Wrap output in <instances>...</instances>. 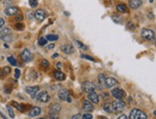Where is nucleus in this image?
<instances>
[{
    "mask_svg": "<svg viewBox=\"0 0 156 119\" xmlns=\"http://www.w3.org/2000/svg\"><path fill=\"white\" fill-rule=\"evenodd\" d=\"M81 88L83 89V91H85V92H91V91H94L95 89H101V87H98V86H96V85H94V83H92V82H89V81H85L82 83L81 85Z\"/></svg>",
    "mask_w": 156,
    "mask_h": 119,
    "instance_id": "obj_1",
    "label": "nucleus"
},
{
    "mask_svg": "<svg viewBox=\"0 0 156 119\" xmlns=\"http://www.w3.org/2000/svg\"><path fill=\"white\" fill-rule=\"evenodd\" d=\"M147 115L142 111L138 110V109H134L132 110L130 113H129V119H146Z\"/></svg>",
    "mask_w": 156,
    "mask_h": 119,
    "instance_id": "obj_2",
    "label": "nucleus"
},
{
    "mask_svg": "<svg viewBox=\"0 0 156 119\" xmlns=\"http://www.w3.org/2000/svg\"><path fill=\"white\" fill-rule=\"evenodd\" d=\"M111 105H112V111L115 112V113H119V112L123 111L125 109V107H126L125 103L121 99L120 100L118 99L117 101H114Z\"/></svg>",
    "mask_w": 156,
    "mask_h": 119,
    "instance_id": "obj_3",
    "label": "nucleus"
},
{
    "mask_svg": "<svg viewBox=\"0 0 156 119\" xmlns=\"http://www.w3.org/2000/svg\"><path fill=\"white\" fill-rule=\"evenodd\" d=\"M141 36H142V38L146 40H153L155 38V34H154L153 30H151V29H145V28L143 29Z\"/></svg>",
    "mask_w": 156,
    "mask_h": 119,
    "instance_id": "obj_4",
    "label": "nucleus"
},
{
    "mask_svg": "<svg viewBox=\"0 0 156 119\" xmlns=\"http://www.w3.org/2000/svg\"><path fill=\"white\" fill-rule=\"evenodd\" d=\"M111 95H112L114 98L119 99V100H120V99H122V98L125 96V93H124V90H123V89L119 88H113L112 89Z\"/></svg>",
    "mask_w": 156,
    "mask_h": 119,
    "instance_id": "obj_5",
    "label": "nucleus"
},
{
    "mask_svg": "<svg viewBox=\"0 0 156 119\" xmlns=\"http://www.w3.org/2000/svg\"><path fill=\"white\" fill-rule=\"evenodd\" d=\"M35 98H36L38 101L42 102V103H46V102H48L50 99L49 95H48V93H47L46 91H41V92H38V94L36 95Z\"/></svg>",
    "mask_w": 156,
    "mask_h": 119,
    "instance_id": "obj_6",
    "label": "nucleus"
},
{
    "mask_svg": "<svg viewBox=\"0 0 156 119\" xmlns=\"http://www.w3.org/2000/svg\"><path fill=\"white\" fill-rule=\"evenodd\" d=\"M118 85V81L115 79V78H111V77H107L104 80V84H103V87L106 88H111L115 86Z\"/></svg>",
    "mask_w": 156,
    "mask_h": 119,
    "instance_id": "obj_7",
    "label": "nucleus"
},
{
    "mask_svg": "<svg viewBox=\"0 0 156 119\" xmlns=\"http://www.w3.org/2000/svg\"><path fill=\"white\" fill-rule=\"evenodd\" d=\"M58 97L63 101H68L69 103L71 102V98L69 97V93L67 89H64V88L61 89L59 91V93H58Z\"/></svg>",
    "mask_w": 156,
    "mask_h": 119,
    "instance_id": "obj_8",
    "label": "nucleus"
},
{
    "mask_svg": "<svg viewBox=\"0 0 156 119\" xmlns=\"http://www.w3.org/2000/svg\"><path fill=\"white\" fill-rule=\"evenodd\" d=\"M19 7L17 6H10V7H7L6 9H5V14L8 15V16H14L17 13H19Z\"/></svg>",
    "mask_w": 156,
    "mask_h": 119,
    "instance_id": "obj_9",
    "label": "nucleus"
},
{
    "mask_svg": "<svg viewBox=\"0 0 156 119\" xmlns=\"http://www.w3.org/2000/svg\"><path fill=\"white\" fill-rule=\"evenodd\" d=\"M39 90H40V88L38 86H36V87H26L25 88V92L29 94L31 98H35L36 97Z\"/></svg>",
    "mask_w": 156,
    "mask_h": 119,
    "instance_id": "obj_10",
    "label": "nucleus"
},
{
    "mask_svg": "<svg viewBox=\"0 0 156 119\" xmlns=\"http://www.w3.org/2000/svg\"><path fill=\"white\" fill-rule=\"evenodd\" d=\"M45 16H46V13L44 12V10H42V9H39L36 11V13H34V17L37 19L38 21H43L44 18H45Z\"/></svg>",
    "mask_w": 156,
    "mask_h": 119,
    "instance_id": "obj_11",
    "label": "nucleus"
},
{
    "mask_svg": "<svg viewBox=\"0 0 156 119\" xmlns=\"http://www.w3.org/2000/svg\"><path fill=\"white\" fill-rule=\"evenodd\" d=\"M61 50H62L65 54L70 55V54H72V53L74 52V48H73V46H72L71 44L68 43V44H64V45H62Z\"/></svg>",
    "mask_w": 156,
    "mask_h": 119,
    "instance_id": "obj_12",
    "label": "nucleus"
},
{
    "mask_svg": "<svg viewBox=\"0 0 156 119\" xmlns=\"http://www.w3.org/2000/svg\"><path fill=\"white\" fill-rule=\"evenodd\" d=\"M21 59L24 61L25 63H28L32 60V54L28 49H24L21 52Z\"/></svg>",
    "mask_w": 156,
    "mask_h": 119,
    "instance_id": "obj_13",
    "label": "nucleus"
},
{
    "mask_svg": "<svg viewBox=\"0 0 156 119\" xmlns=\"http://www.w3.org/2000/svg\"><path fill=\"white\" fill-rule=\"evenodd\" d=\"M88 100L92 103H94V104H97L99 102V97L98 95L95 93L94 91H91L88 93Z\"/></svg>",
    "mask_w": 156,
    "mask_h": 119,
    "instance_id": "obj_14",
    "label": "nucleus"
},
{
    "mask_svg": "<svg viewBox=\"0 0 156 119\" xmlns=\"http://www.w3.org/2000/svg\"><path fill=\"white\" fill-rule=\"evenodd\" d=\"M83 109L86 112H93L94 111V107L92 105V102H90L89 100H84L83 101Z\"/></svg>",
    "mask_w": 156,
    "mask_h": 119,
    "instance_id": "obj_15",
    "label": "nucleus"
},
{
    "mask_svg": "<svg viewBox=\"0 0 156 119\" xmlns=\"http://www.w3.org/2000/svg\"><path fill=\"white\" fill-rule=\"evenodd\" d=\"M49 113H59L61 112V106L59 104H52L51 106L49 107Z\"/></svg>",
    "mask_w": 156,
    "mask_h": 119,
    "instance_id": "obj_16",
    "label": "nucleus"
},
{
    "mask_svg": "<svg viewBox=\"0 0 156 119\" xmlns=\"http://www.w3.org/2000/svg\"><path fill=\"white\" fill-rule=\"evenodd\" d=\"M54 77H55V79L58 80V81H64L66 79V75L63 72H61L60 70H57V71L54 72Z\"/></svg>",
    "mask_w": 156,
    "mask_h": 119,
    "instance_id": "obj_17",
    "label": "nucleus"
},
{
    "mask_svg": "<svg viewBox=\"0 0 156 119\" xmlns=\"http://www.w3.org/2000/svg\"><path fill=\"white\" fill-rule=\"evenodd\" d=\"M112 19L115 23H118V24H121L123 22V18L119 14H118V13H113Z\"/></svg>",
    "mask_w": 156,
    "mask_h": 119,
    "instance_id": "obj_18",
    "label": "nucleus"
},
{
    "mask_svg": "<svg viewBox=\"0 0 156 119\" xmlns=\"http://www.w3.org/2000/svg\"><path fill=\"white\" fill-rule=\"evenodd\" d=\"M129 5L132 9H137L142 5V0H130Z\"/></svg>",
    "mask_w": 156,
    "mask_h": 119,
    "instance_id": "obj_19",
    "label": "nucleus"
},
{
    "mask_svg": "<svg viewBox=\"0 0 156 119\" xmlns=\"http://www.w3.org/2000/svg\"><path fill=\"white\" fill-rule=\"evenodd\" d=\"M41 113V109L39 107H34L31 110V112L29 113V116L30 117H34V116H37Z\"/></svg>",
    "mask_w": 156,
    "mask_h": 119,
    "instance_id": "obj_20",
    "label": "nucleus"
},
{
    "mask_svg": "<svg viewBox=\"0 0 156 119\" xmlns=\"http://www.w3.org/2000/svg\"><path fill=\"white\" fill-rule=\"evenodd\" d=\"M117 11L120 13H124L127 12V7H126V5L123 4V3L118 4V6H117Z\"/></svg>",
    "mask_w": 156,
    "mask_h": 119,
    "instance_id": "obj_21",
    "label": "nucleus"
},
{
    "mask_svg": "<svg viewBox=\"0 0 156 119\" xmlns=\"http://www.w3.org/2000/svg\"><path fill=\"white\" fill-rule=\"evenodd\" d=\"M103 110H104L106 113H112L113 111H112V105H111V103H106V104H104Z\"/></svg>",
    "mask_w": 156,
    "mask_h": 119,
    "instance_id": "obj_22",
    "label": "nucleus"
},
{
    "mask_svg": "<svg viewBox=\"0 0 156 119\" xmlns=\"http://www.w3.org/2000/svg\"><path fill=\"white\" fill-rule=\"evenodd\" d=\"M10 34H11V29H10V28H8V27L3 28V29H2V31L0 32L1 37H3V36H7V35H10Z\"/></svg>",
    "mask_w": 156,
    "mask_h": 119,
    "instance_id": "obj_23",
    "label": "nucleus"
},
{
    "mask_svg": "<svg viewBox=\"0 0 156 119\" xmlns=\"http://www.w3.org/2000/svg\"><path fill=\"white\" fill-rule=\"evenodd\" d=\"M12 105L15 107L18 111H19V112H23V111H24L23 106H22V105H20V104H19V103H17V102H12Z\"/></svg>",
    "mask_w": 156,
    "mask_h": 119,
    "instance_id": "obj_24",
    "label": "nucleus"
},
{
    "mask_svg": "<svg viewBox=\"0 0 156 119\" xmlns=\"http://www.w3.org/2000/svg\"><path fill=\"white\" fill-rule=\"evenodd\" d=\"M45 38H46L47 40H50V41H55V40H57V39L59 38V37H58L57 35H47V36L45 37Z\"/></svg>",
    "mask_w": 156,
    "mask_h": 119,
    "instance_id": "obj_25",
    "label": "nucleus"
},
{
    "mask_svg": "<svg viewBox=\"0 0 156 119\" xmlns=\"http://www.w3.org/2000/svg\"><path fill=\"white\" fill-rule=\"evenodd\" d=\"M105 78H106V76L104 75V74H99L98 77H97V79H98V83H99V85H101L102 87H103V84H104V80H105Z\"/></svg>",
    "mask_w": 156,
    "mask_h": 119,
    "instance_id": "obj_26",
    "label": "nucleus"
},
{
    "mask_svg": "<svg viewBox=\"0 0 156 119\" xmlns=\"http://www.w3.org/2000/svg\"><path fill=\"white\" fill-rule=\"evenodd\" d=\"M7 60H8V62H9V63H11L12 65H14V66H16V65L18 64V63H17V61H16V59H15L14 57H12V56L8 57V59H7Z\"/></svg>",
    "mask_w": 156,
    "mask_h": 119,
    "instance_id": "obj_27",
    "label": "nucleus"
},
{
    "mask_svg": "<svg viewBox=\"0 0 156 119\" xmlns=\"http://www.w3.org/2000/svg\"><path fill=\"white\" fill-rule=\"evenodd\" d=\"M38 43H39V45H40V46H44L45 44L47 43V39H46L45 38H41L40 39H39Z\"/></svg>",
    "mask_w": 156,
    "mask_h": 119,
    "instance_id": "obj_28",
    "label": "nucleus"
},
{
    "mask_svg": "<svg viewBox=\"0 0 156 119\" xmlns=\"http://www.w3.org/2000/svg\"><path fill=\"white\" fill-rule=\"evenodd\" d=\"M75 43L78 45V47H79L80 49H83V50H87V47H86L84 44L82 43L81 41H79V40H75Z\"/></svg>",
    "mask_w": 156,
    "mask_h": 119,
    "instance_id": "obj_29",
    "label": "nucleus"
},
{
    "mask_svg": "<svg viewBox=\"0 0 156 119\" xmlns=\"http://www.w3.org/2000/svg\"><path fill=\"white\" fill-rule=\"evenodd\" d=\"M29 5L31 8H36L38 6V0H29Z\"/></svg>",
    "mask_w": 156,
    "mask_h": 119,
    "instance_id": "obj_30",
    "label": "nucleus"
},
{
    "mask_svg": "<svg viewBox=\"0 0 156 119\" xmlns=\"http://www.w3.org/2000/svg\"><path fill=\"white\" fill-rule=\"evenodd\" d=\"M22 19H23V15H22L21 13H17V14H16L15 20H16L17 22H20V21H21Z\"/></svg>",
    "mask_w": 156,
    "mask_h": 119,
    "instance_id": "obj_31",
    "label": "nucleus"
},
{
    "mask_svg": "<svg viewBox=\"0 0 156 119\" xmlns=\"http://www.w3.org/2000/svg\"><path fill=\"white\" fill-rule=\"evenodd\" d=\"M16 28H17L19 31H22V30L24 29V25H23L22 23H20V22H18V23L16 24Z\"/></svg>",
    "mask_w": 156,
    "mask_h": 119,
    "instance_id": "obj_32",
    "label": "nucleus"
},
{
    "mask_svg": "<svg viewBox=\"0 0 156 119\" xmlns=\"http://www.w3.org/2000/svg\"><path fill=\"white\" fill-rule=\"evenodd\" d=\"M26 16H27V18L29 19V20H31V19L34 18V13L32 11H28L27 13H26Z\"/></svg>",
    "mask_w": 156,
    "mask_h": 119,
    "instance_id": "obj_33",
    "label": "nucleus"
},
{
    "mask_svg": "<svg viewBox=\"0 0 156 119\" xmlns=\"http://www.w3.org/2000/svg\"><path fill=\"white\" fill-rule=\"evenodd\" d=\"M81 119H93V115L91 113H85L81 116Z\"/></svg>",
    "mask_w": 156,
    "mask_h": 119,
    "instance_id": "obj_34",
    "label": "nucleus"
},
{
    "mask_svg": "<svg viewBox=\"0 0 156 119\" xmlns=\"http://www.w3.org/2000/svg\"><path fill=\"white\" fill-rule=\"evenodd\" d=\"M49 117L50 119H59V113H49Z\"/></svg>",
    "mask_w": 156,
    "mask_h": 119,
    "instance_id": "obj_35",
    "label": "nucleus"
},
{
    "mask_svg": "<svg viewBox=\"0 0 156 119\" xmlns=\"http://www.w3.org/2000/svg\"><path fill=\"white\" fill-rule=\"evenodd\" d=\"M7 110H8V113H9V114H10V116L12 117V118H14L15 117V113H14V112H13L12 108L10 106H7Z\"/></svg>",
    "mask_w": 156,
    "mask_h": 119,
    "instance_id": "obj_36",
    "label": "nucleus"
},
{
    "mask_svg": "<svg viewBox=\"0 0 156 119\" xmlns=\"http://www.w3.org/2000/svg\"><path fill=\"white\" fill-rule=\"evenodd\" d=\"M3 4H4V6H5V7L12 6V5H13V0H4Z\"/></svg>",
    "mask_w": 156,
    "mask_h": 119,
    "instance_id": "obj_37",
    "label": "nucleus"
},
{
    "mask_svg": "<svg viewBox=\"0 0 156 119\" xmlns=\"http://www.w3.org/2000/svg\"><path fill=\"white\" fill-rule=\"evenodd\" d=\"M1 39L4 40V41H11V40H12V38H11V36H10V35H7V36L1 37Z\"/></svg>",
    "mask_w": 156,
    "mask_h": 119,
    "instance_id": "obj_38",
    "label": "nucleus"
},
{
    "mask_svg": "<svg viewBox=\"0 0 156 119\" xmlns=\"http://www.w3.org/2000/svg\"><path fill=\"white\" fill-rule=\"evenodd\" d=\"M3 70V72L5 73V75H8V74H10V72H11V68L9 67V66H5L4 68H2Z\"/></svg>",
    "mask_w": 156,
    "mask_h": 119,
    "instance_id": "obj_39",
    "label": "nucleus"
},
{
    "mask_svg": "<svg viewBox=\"0 0 156 119\" xmlns=\"http://www.w3.org/2000/svg\"><path fill=\"white\" fill-rule=\"evenodd\" d=\"M42 65H43L44 67H45V68H47V67L49 66L48 61H47V60H43V61H42Z\"/></svg>",
    "mask_w": 156,
    "mask_h": 119,
    "instance_id": "obj_40",
    "label": "nucleus"
},
{
    "mask_svg": "<svg viewBox=\"0 0 156 119\" xmlns=\"http://www.w3.org/2000/svg\"><path fill=\"white\" fill-rule=\"evenodd\" d=\"M82 58H84V59H87V60L91 61V62H94V61H95V60H94L93 57L88 56V55H82Z\"/></svg>",
    "mask_w": 156,
    "mask_h": 119,
    "instance_id": "obj_41",
    "label": "nucleus"
},
{
    "mask_svg": "<svg viewBox=\"0 0 156 119\" xmlns=\"http://www.w3.org/2000/svg\"><path fill=\"white\" fill-rule=\"evenodd\" d=\"M127 27H128V28H129V29H130L131 31L135 30V28H136V27H135V25H134V24H133L132 22H128V24H127Z\"/></svg>",
    "mask_w": 156,
    "mask_h": 119,
    "instance_id": "obj_42",
    "label": "nucleus"
},
{
    "mask_svg": "<svg viewBox=\"0 0 156 119\" xmlns=\"http://www.w3.org/2000/svg\"><path fill=\"white\" fill-rule=\"evenodd\" d=\"M15 77H16L17 79L20 77V70H19V69H16V70H15Z\"/></svg>",
    "mask_w": 156,
    "mask_h": 119,
    "instance_id": "obj_43",
    "label": "nucleus"
},
{
    "mask_svg": "<svg viewBox=\"0 0 156 119\" xmlns=\"http://www.w3.org/2000/svg\"><path fill=\"white\" fill-rule=\"evenodd\" d=\"M71 119H81V114H80V113H77V114L73 115V116L71 117Z\"/></svg>",
    "mask_w": 156,
    "mask_h": 119,
    "instance_id": "obj_44",
    "label": "nucleus"
},
{
    "mask_svg": "<svg viewBox=\"0 0 156 119\" xmlns=\"http://www.w3.org/2000/svg\"><path fill=\"white\" fill-rule=\"evenodd\" d=\"M5 73L3 72V70H2V68H0V79H4L5 78Z\"/></svg>",
    "mask_w": 156,
    "mask_h": 119,
    "instance_id": "obj_45",
    "label": "nucleus"
},
{
    "mask_svg": "<svg viewBox=\"0 0 156 119\" xmlns=\"http://www.w3.org/2000/svg\"><path fill=\"white\" fill-rule=\"evenodd\" d=\"M4 91H5L7 94L11 93V88H8L7 87H4Z\"/></svg>",
    "mask_w": 156,
    "mask_h": 119,
    "instance_id": "obj_46",
    "label": "nucleus"
},
{
    "mask_svg": "<svg viewBox=\"0 0 156 119\" xmlns=\"http://www.w3.org/2000/svg\"><path fill=\"white\" fill-rule=\"evenodd\" d=\"M5 24V21H4V19L3 18H0V28H2L3 26Z\"/></svg>",
    "mask_w": 156,
    "mask_h": 119,
    "instance_id": "obj_47",
    "label": "nucleus"
},
{
    "mask_svg": "<svg viewBox=\"0 0 156 119\" xmlns=\"http://www.w3.org/2000/svg\"><path fill=\"white\" fill-rule=\"evenodd\" d=\"M54 46H55L54 44L51 43V44H49V45H47V47H46V48H47L48 50H50V49H53V48H54Z\"/></svg>",
    "mask_w": 156,
    "mask_h": 119,
    "instance_id": "obj_48",
    "label": "nucleus"
},
{
    "mask_svg": "<svg viewBox=\"0 0 156 119\" xmlns=\"http://www.w3.org/2000/svg\"><path fill=\"white\" fill-rule=\"evenodd\" d=\"M118 119H128V117H127L125 114H121Z\"/></svg>",
    "mask_w": 156,
    "mask_h": 119,
    "instance_id": "obj_49",
    "label": "nucleus"
},
{
    "mask_svg": "<svg viewBox=\"0 0 156 119\" xmlns=\"http://www.w3.org/2000/svg\"><path fill=\"white\" fill-rule=\"evenodd\" d=\"M56 65H57V67H59V68H60V67L62 66V64H61V63H56Z\"/></svg>",
    "mask_w": 156,
    "mask_h": 119,
    "instance_id": "obj_50",
    "label": "nucleus"
},
{
    "mask_svg": "<svg viewBox=\"0 0 156 119\" xmlns=\"http://www.w3.org/2000/svg\"><path fill=\"white\" fill-rule=\"evenodd\" d=\"M148 17H149V18H153V14H152V13H148Z\"/></svg>",
    "mask_w": 156,
    "mask_h": 119,
    "instance_id": "obj_51",
    "label": "nucleus"
},
{
    "mask_svg": "<svg viewBox=\"0 0 156 119\" xmlns=\"http://www.w3.org/2000/svg\"><path fill=\"white\" fill-rule=\"evenodd\" d=\"M58 56H59V54H58V53H55V54L52 56V58H57Z\"/></svg>",
    "mask_w": 156,
    "mask_h": 119,
    "instance_id": "obj_52",
    "label": "nucleus"
},
{
    "mask_svg": "<svg viewBox=\"0 0 156 119\" xmlns=\"http://www.w3.org/2000/svg\"><path fill=\"white\" fill-rule=\"evenodd\" d=\"M98 119H107L106 117H104V116H99L98 117Z\"/></svg>",
    "mask_w": 156,
    "mask_h": 119,
    "instance_id": "obj_53",
    "label": "nucleus"
}]
</instances>
